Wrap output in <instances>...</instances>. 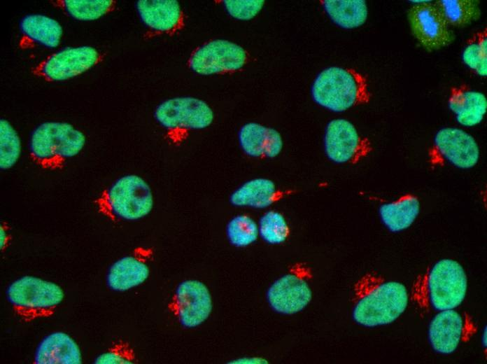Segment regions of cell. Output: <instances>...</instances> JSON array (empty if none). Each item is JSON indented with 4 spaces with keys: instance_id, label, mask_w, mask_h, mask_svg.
<instances>
[{
    "instance_id": "6da1fadb",
    "label": "cell",
    "mask_w": 487,
    "mask_h": 364,
    "mask_svg": "<svg viewBox=\"0 0 487 364\" xmlns=\"http://www.w3.org/2000/svg\"><path fill=\"white\" fill-rule=\"evenodd\" d=\"M408 302L404 284L387 281L376 272H367L355 285L352 316L365 327L390 324L406 310Z\"/></svg>"
},
{
    "instance_id": "7a4b0ae2",
    "label": "cell",
    "mask_w": 487,
    "mask_h": 364,
    "mask_svg": "<svg viewBox=\"0 0 487 364\" xmlns=\"http://www.w3.org/2000/svg\"><path fill=\"white\" fill-rule=\"evenodd\" d=\"M85 134L72 125L57 121L45 122L32 132L29 153L31 161L40 168L57 171L83 149Z\"/></svg>"
},
{
    "instance_id": "3957f363",
    "label": "cell",
    "mask_w": 487,
    "mask_h": 364,
    "mask_svg": "<svg viewBox=\"0 0 487 364\" xmlns=\"http://www.w3.org/2000/svg\"><path fill=\"white\" fill-rule=\"evenodd\" d=\"M311 95L318 105L334 112H343L367 103L370 94L365 78L354 69L331 66L318 74Z\"/></svg>"
},
{
    "instance_id": "277c9868",
    "label": "cell",
    "mask_w": 487,
    "mask_h": 364,
    "mask_svg": "<svg viewBox=\"0 0 487 364\" xmlns=\"http://www.w3.org/2000/svg\"><path fill=\"white\" fill-rule=\"evenodd\" d=\"M153 204L150 186L136 174L120 177L94 200V206L101 214L108 218L129 221L148 215Z\"/></svg>"
},
{
    "instance_id": "5b68a950",
    "label": "cell",
    "mask_w": 487,
    "mask_h": 364,
    "mask_svg": "<svg viewBox=\"0 0 487 364\" xmlns=\"http://www.w3.org/2000/svg\"><path fill=\"white\" fill-rule=\"evenodd\" d=\"M6 295L14 314L25 323L54 315L65 296L55 282L29 275L13 281Z\"/></svg>"
},
{
    "instance_id": "8992f818",
    "label": "cell",
    "mask_w": 487,
    "mask_h": 364,
    "mask_svg": "<svg viewBox=\"0 0 487 364\" xmlns=\"http://www.w3.org/2000/svg\"><path fill=\"white\" fill-rule=\"evenodd\" d=\"M428 285L430 302L436 310L453 309L465 298L467 277L458 261L442 259L431 268Z\"/></svg>"
},
{
    "instance_id": "52a82bcc",
    "label": "cell",
    "mask_w": 487,
    "mask_h": 364,
    "mask_svg": "<svg viewBox=\"0 0 487 364\" xmlns=\"http://www.w3.org/2000/svg\"><path fill=\"white\" fill-rule=\"evenodd\" d=\"M101 59V54L93 47H69L40 62L32 73L48 81H62L83 74Z\"/></svg>"
},
{
    "instance_id": "ba28073f",
    "label": "cell",
    "mask_w": 487,
    "mask_h": 364,
    "mask_svg": "<svg viewBox=\"0 0 487 364\" xmlns=\"http://www.w3.org/2000/svg\"><path fill=\"white\" fill-rule=\"evenodd\" d=\"M411 31L426 50L432 51L450 45L455 34L436 3L423 1L411 6L407 14Z\"/></svg>"
},
{
    "instance_id": "9c48e42d",
    "label": "cell",
    "mask_w": 487,
    "mask_h": 364,
    "mask_svg": "<svg viewBox=\"0 0 487 364\" xmlns=\"http://www.w3.org/2000/svg\"><path fill=\"white\" fill-rule=\"evenodd\" d=\"M324 148L328 159L337 164H356L372 148L369 140L361 136L351 122L343 118L327 123Z\"/></svg>"
},
{
    "instance_id": "30bf717a",
    "label": "cell",
    "mask_w": 487,
    "mask_h": 364,
    "mask_svg": "<svg viewBox=\"0 0 487 364\" xmlns=\"http://www.w3.org/2000/svg\"><path fill=\"white\" fill-rule=\"evenodd\" d=\"M156 120L167 129L202 130L209 127L214 114L204 101L190 97L167 99L157 106L154 113Z\"/></svg>"
},
{
    "instance_id": "8fae6325",
    "label": "cell",
    "mask_w": 487,
    "mask_h": 364,
    "mask_svg": "<svg viewBox=\"0 0 487 364\" xmlns=\"http://www.w3.org/2000/svg\"><path fill=\"white\" fill-rule=\"evenodd\" d=\"M247 61V53L240 46L226 40H213L197 48L190 57V67L201 75L237 71Z\"/></svg>"
},
{
    "instance_id": "7c38bea8",
    "label": "cell",
    "mask_w": 487,
    "mask_h": 364,
    "mask_svg": "<svg viewBox=\"0 0 487 364\" xmlns=\"http://www.w3.org/2000/svg\"><path fill=\"white\" fill-rule=\"evenodd\" d=\"M479 148L474 137L456 127H444L436 133L432 163L445 160L455 167L467 169L474 167L479 159Z\"/></svg>"
},
{
    "instance_id": "4fadbf2b",
    "label": "cell",
    "mask_w": 487,
    "mask_h": 364,
    "mask_svg": "<svg viewBox=\"0 0 487 364\" xmlns=\"http://www.w3.org/2000/svg\"><path fill=\"white\" fill-rule=\"evenodd\" d=\"M174 305L180 323L189 328L203 323L213 308L211 295L207 286L197 280H186L178 286Z\"/></svg>"
},
{
    "instance_id": "5bb4252c",
    "label": "cell",
    "mask_w": 487,
    "mask_h": 364,
    "mask_svg": "<svg viewBox=\"0 0 487 364\" xmlns=\"http://www.w3.org/2000/svg\"><path fill=\"white\" fill-rule=\"evenodd\" d=\"M267 299L275 312L290 315L302 311L309 304L312 292L303 277L295 273H289L270 286Z\"/></svg>"
},
{
    "instance_id": "9a60e30c",
    "label": "cell",
    "mask_w": 487,
    "mask_h": 364,
    "mask_svg": "<svg viewBox=\"0 0 487 364\" xmlns=\"http://www.w3.org/2000/svg\"><path fill=\"white\" fill-rule=\"evenodd\" d=\"M239 141L243 151L253 158H274L281 153L283 146L276 130L257 122H248L241 127Z\"/></svg>"
},
{
    "instance_id": "2e32d148",
    "label": "cell",
    "mask_w": 487,
    "mask_h": 364,
    "mask_svg": "<svg viewBox=\"0 0 487 364\" xmlns=\"http://www.w3.org/2000/svg\"><path fill=\"white\" fill-rule=\"evenodd\" d=\"M292 190H283L271 180L255 178L246 181L230 195L231 204L236 206L264 209L290 195Z\"/></svg>"
},
{
    "instance_id": "e0dca14e",
    "label": "cell",
    "mask_w": 487,
    "mask_h": 364,
    "mask_svg": "<svg viewBox=\"0 0 487 364\" xmlns=\"http://www.w3.org/2000/svg\"><path fill=\"white\" fill-rule=\"evenodd\" d=\"M36 364H81L82 353L77 342L67 333L57 331L46 335L38 344Z\"/></svg>"
},
{
    "instance_id": "ac0fdd59",
    "label": "cell",
    "mask_w": 487,
    "mask_h": 364,
    "mask_svg": "<svg viewBox=\"0 0 487 364\" xmlns=\"http://www.w3.org/2000/svg\"><path fill=\"white\" fill-rule=\"evenodd\" d=\"M463 321L453 309L440 311L430 321L428 339L432 349L442 354H450L458 346L463 333Z\"/></svg>"
},
{
    "instance_id": "d6986e66",
    "label": "cell",
    "mask_w": 487,
    "mask_h": 364,
    "mask_svg": "<svg viewBox=\"0 0 487 364\" xmlns=\"http://www.w3.org/2000/svg\"><path fill=\"white\" fill-rule=\"evenodd\" d=\"M448 105L457 122L466 127L479 124L487 111L486 96L463 86L451 88Z\"/></svg>"
},
{
    "instance_id": "ffe728a7",
    "label": "cell",
    "mask_w": 487,
    "mask_h": 364,
    "mask_svg": "<svg viewBox=\"0 0 487 364\" xmlns=\"http://www.w3.org/2000/svg\"><path fill=\"white\" fill-rule=\"evenodd\" d=\"M149 274V267L143 259L137 255H127L111 265L106 284L113 290L123 292L144 283Z\"/></svg>"
},
{
    "instance_id": "44dd1931",
    "label": "cell",
    "mask_w": 487,
    "mask_h": 364,
    "mask_svg": "<svg viewBox=\"0 0 487 364\" xmlns=\"http://www.w3.org/2000/svg\"><path fill=\"white\" fill-rule=\"evenodd\" d=\"M20 29L22 47L39 44L54 48L59 45L63 34L62 27L57 20L41 14L24 16L20 22Z\"/></svg>"
},
{
    "instance_id": "7402d4cb",
    "label": "cell",
    "mask_w": 487,
    "mask_h": 364,
    "mask_svg": "<svg viewBox=\"0 0 487 364\" xmlns=\"http://www.w3.org/2000/svg\"><path fill=\"white\" fill-rule=\"evenodd\" d=\"M136 7L142 22L154 30L171 31L181 22V7L175 0H140Z\"/></svg>"
},
{
    "instance_id": "603a6c76",
    "label": "cell",
    "mask_w": 487,
    "mask_h": 364,
    "mask_svg": "<svg viewBox=\"0 0 487 364\" xmlns=\"http://www.w3.org/2000/svg\"><path fill=\"white\" fill-rule=\"evenodd\" d=\"M420 212V202L413 194H406L396 201L383 204L379 213L383 224L392 232L409 228Z\"/></svg>"
},
{
    "instance_id": "cb8c5ba5",
    "label": "cell",
    "mask_w": 487,
    "mask_h": 364,
    "mask_svg": "<svg viewBox=\"0 0 487 364\" xmlns=\"http://www.w3.org/2000/svg\"><path fill=\"white\" fill-rule=\"evenodd\" d=\"M323 2L327 15L341 28H357L367 20L368 10L364 0H326Z\"/></svg>"
},
{
    "instance_id": "d4e9b609",
    "label": "cell",
    "mask_w": 487,
    "mask_h": 364,
    "mask_svg": "<svg viewBox=\"0 0 487 364\" xmlns=\"http://www.w3.org/2000/svg\"><path fill=\"white\" fill-rule=\"evenodd\" d=\"M53 5L74 19L83 21L95 20L113 10L115 1L111 0H57Z\"/></svg>"
},
{
    "instance_id": "484cf974",
    "label": "cell",
    "mask_w": 487,
    "mask_h": 364,
    "mask_svg": "<svg viewBox=\"0 0 487 364\" xmlns=\"http://www.w3.org/2000/svg\"><path fill=\"white\" fill-rule=\"evenodd\" d=\"M436 4L449 24L463 27L481 16L479 1L475 0H441Z\"/></svg>"
},
{
    "instance_id": "4316f807",
    "label": "cell",
    "mask_w": 487,
    "mask_h": 364,
    "mask_svg": "<svg viewBox=\"0 0 487 364\" xmlns=\"http://www.w3.org/2000/svg\"><path fill=\"white\" fill-rule=\"evenodd\" d=\"M226 234L232 245L237 247H246L257 239L258 225L249 216L237 215L227 223Z\"/></svg>"
},
{
    "instance_id": "83f0119b",
    "label": "cell",
    "mask_w": 487,
    "mask_h": 364,
    "mask_svg": "<svg viewBox=\"0 0 487 364\" xmlns=\"http://www.w3.org/2000/svg\"><path fill=\"white\" fill-rule=\"evenodd\" d=\"M21 154L20 139L11 124L6 119L0 120V168L7 170L18 161Z\"/></svg>"
},
{
    "instance_id": "f1b7e54d",
    "label": "cell",
    "mask_w": 487,
    "mask_h": 364,
    "mask_svg": "<svg viewBox=\"0 0 487 364\" xmlns=\"http://www.w3.org/2000/svg\"><path fill=\"white\" fill-rule=\"evenodd\" d=\"M259 235L269 244L283 243L290 235V227L283 215L276 211H268L260 219Z\"/></svg>"
},
{
    "instance_id": "f546056e",
    "label": "cell",
    "mask_w": 487,
    "mask_h": 364,
    "mask_svg": "<svg viewBox=\"0 0 487 364\" xmlns=\"http://www.w3.org/2000/svg\"><path fill=\"white\" fill-rule=\"evenodd\" d=\"M463 61L479 76H487L486 31L476 34L467 43L463 55Z\"/></svg>"
},
{
    "instance_id": "4dcf8cb0",
    "label": "cell",
    "mask_w": 487,
    "mask_h": 364,
    "mask_svg": "<svg viewBox=\"0 0 487 364\" xmlns=\"http://www.w3.org/2000/svg\"><path fill=\"white\" fill-rule=\"evenodd\" d=\"M136 356L132 348L127 342L120 341L106 351L96 357V364H131L136 362Z\"/></svg>"
},
{
    "instance_id": "1f68e13d",
    "label": "cell",
    "mask_w": 487,
    "mask_h": 364,
    "mask_svg": "<svg viewBox=\"0 0 487 364\" xmlns=\"http://www.w3.org/2000/svg\"><path fill=\"white\" fill-rule=\"evenodd\" d=\"M225 8L230 15L240 20H249L255 18L262 10L264 1L262 0H226Z\"/></svg>"
},
{
    "instance_id": "d6a6232c",
    "label": "cell",
    "mask_w": 487,
    "mask_h": 364,
    "mask_svg": "<svg viewBox=\"0 0 487 364\" xmlns=\"http://www.w3.org/2000/svg\"><path fill=\"white\" fill-rule=\"evenodd\" d=\"M10 228L8 223L2 221L0 225V246L1 252L7 250L11 241Z\"/></svg>"
},
{
    "instance_id": "836d02e7",
    "label": "cell",
    "mask_w": 487,
    "mask_h": 364,
    "mask_svg": "<svg viewBox=\"0 0 487 364\" xmlns=\"http://www.w3.org/2000/svg\"><path fill=\"white\" fill-rule=\"evenodd\" d=\"M267 361L260 357H245L230 362V363H267Z\"/></svg>"
},
{
    "instance_id": "e575fe53",
    "label": "cell",
    "mask_w": 487,
    "mask_h": 364,
    "mask_svg": "<svg viewBox=\"0 0 487 364\" xmlns=\"http://www.w3.org/2000/svg\"><path fill=\"white\" fill-rule=\"evenodd\" d=\"M482 341H483V344L486 345V328L485 327V332L483 333V337H482Z\"/></svg>"
}]
</instances>
